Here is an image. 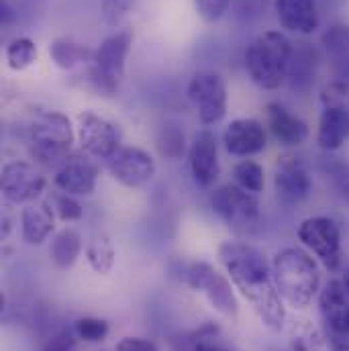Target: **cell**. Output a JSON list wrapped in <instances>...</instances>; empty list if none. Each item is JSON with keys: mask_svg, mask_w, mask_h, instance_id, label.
<instances>
[{"mask_svg": "<svg viewBox=\"0 0 349 351\" xmlns=\"http://www.w3.org/2000/svg\"><path fill=\"white\" fill-rule=\"evenodd\" d=\"M219 260L263 325L272 331H280L286 321V308L278 294L272 265L262 252L245 241H225L219 247Z\"/></svg>", "mask_w": 349, "mask_h": 351, "instance_id": "cell-1", "label": "cell"}, {"mask_svg": "<svg viewBox=\"0 0 349 351\" xmlns=\"http://www.w3.org/2000/svg\"><path fill=\"white\" fill-rule=\"evenodd\" d=\"M272 274L278 294L292 308L309 306L319 292V265L302 250L286 247L278 252L272 263Z\"/></svg>", "mask_w": 349, "mask_h": 351, "instance_id": "cell-2", "label": "cell"}, {"mask_svg": "<svg viewBox=\"0 0 349 351\" xmlns=\"http://www.w3.org/2000/svg\"><path fill=\"white\" fill-rule=\"evenodd\" d=\"M292 43L280 31H265L245 49V68L254 84L276 90L286 80L292 62Z\"/></svg>", "mask_w": 349, "mask_h": 351, "instance_id": "cell-3", "label": "cell"}, {"mask_svg": "<svg viewBox=\"0 0 349 351\" xmlns=\"http://www.w3.org/2000/svg\"><path fill=\"white\" fill-rule=\"evenodd\" d=\"M29 154L35 162L51 166L68 160V149L74 141V129L66 114L56 110L37 112L31 123Z\"/></svg>", "mask_w": 349, "mask_h": 351, "instance_id": "cell-4", "label": "cell"}, {"mask_svg": "<svg viewBox=\"0 0 349 351\" xmlns=\"http://www.w3.org/2000/svg\"><path fill=\"white\" fill-rule=\"evenodd\" d=\"M210 208L235 231H250L260 221L258 196L237 184H225L210 196Z\"/></svg>", "mask_w": 349, "mask_h": 351, "instance_id": "cell-5", "label": "cell"}, {"mask_svg": "<svg viewBox=\"0 0 349 351\" xmlns=\"http://www.w3.org/2000/svg\"><path fill=\"white\" fill-rule=\"evenodd\" d=\"M186 282H188V286L192 290L204 294V298L210 302V306L217 313H221L223 317H229V319H235L237 317L239 304H237V296L233 292V286L210 263H190V267L186 271Z\"/></svg>", "mask_w": 349, "mask_h": 351, "instance_id": "cell-6", "label": "cell"}, {"mask_svg": "<svg viewBox=\"0 0 349 351\" xmlns=\"http://www.w3.org/2000/svg\"><path fill=\"white\" fill-rule=\"evenodd\" d=\"M298 239L309 247L329 271H335L341 263V231L329 217L304 219L298 227Z\"/></svg>", "mask_w": 349, "mask_h": 351, "instance_id": "cell-7", "label": "cell"}, {"mask_svg": "<svg viewBox=\"0 0 349 351\" xmlns=\"http://www.w3.org/2000/svg\"><path fill=\"white\" fill-rule=\"evenodd\" d=\"M188 98L194 102L202 125H217L227 114V88L215 72L194 74L188 84Z\"/></svg>", "mask_w": 349, "mask_h": 351, "instance_id": "cell-8", "label": "cell"}, {"mask_svg": "<svg viewBox=\"0 0 349 351\" xmlns=\"http://www.w3.org/2000/svg\"><path fill=\"white\" fill-rule=\"evenodd\" d=\"M108 172L127 188H139L154 180L158 172L156 160L141 147H119L106 160Z\"/></svg>", "mask_w": 349, "mask_h": 351, "instance_id": "cell-9", "label": "cell"}, {"mask_svg": "<svg viewBox=\"0 0 349 351\" xmlns=\"http://www.w3.org/2000/svg\"><path fill=\"white\" fill-rule=\"evenodd\" d=\"M0 186L8 202L25 204L41 196L45 190V178L27 162H10L2 168Z\"/></svg>", "mask_w": 349, "mask_h": 351, "instance_id": "cell-10", "label": "cell"}, {"mask_svg": "<svg viewBox=\"0 0 349 351\" xmlns=\"http://www.w3.org/2000/svg\"><path fill=\"white\" fill-rule=\"evenodd\" d=\"M78 141L88 156L98 160H108L121 147L117 127L94 112H82L78 117Z\"/></svg>", "mask_w": 349, "mask_h": 351, "instance_id": "cell-11", "label": "cell"}, {"mask_svg": "<svg viewBox=\"0 0 349 351\" xmlns=\"http://www.w3.org/2000/svg\"><path fill=\"white\" fill-rule=\"evenodd\" d=\"M190 172L200 188H210L221 174L219 147L213 131H198L190 145Z\"/></svg>", "mask_w": 349, "mask_h": 351, "instance_id": "cell-12", "label": "cell"}, {"mask_svg": "<svg viewBox=\"0 0 349 351\" xmlns=\"http://www.w3.org/2000/svg\"><path fill=\"white\" fill-rule=\"evenodd\" d=\"M321 317L327 329L337 337H349V296L344 280H331L319 296Z\"/></svg>", "mask_w": 349, "mask_h": 351, "instance_id": "cell-13", "label": "cell"}, {"mask_svg": "<svg viewBox=\"0 0 349 351\" xmlns=\"http://www.w3.org/2000/svg\"><path fill=\"white\" fill-rule=\"evenodd\" d=\"M225 147L235 158H250L265 149L267 135L260 121L256 119H235L225 129Z\"/></svg>", "mask_w": 349, "mask_h": 351, "instance_id": "cell-14", "label": "cell"}, {"mask_svg": "<svg viewBox=\"0 0 349 351\" xmlns=\"http://www.w3.org/2000/svg\"><path fill=\"white\" fill-rule=\"evenodd\" d=\"M274 186L278 192V198H282L288 204L300 202L311 194L313 182L306 168L294 160V158H282L276 166Z\"/></svg>", "mask_w": 349, "mask_h": 351, "instance_id": "cell-15", "label": "cell"}, {"mask_svg": "<svg viewBox=\"0 0 349 351\" xmlns=\"http://www.w3.org/2000/svg\"><path fill=\"white\" fill-rule=\"evenodd\" d=\"M265 119L274 139L284 147H298L309 137V125L280 102H269L265 106Z\"/></svg>", "mask_w": 349, "mask_h": 351, "instance_id": "cell-16", "label": "cell"}, {"mask_svg": "<svg viewBox=\"0 0 349 351\" xmlns=\"http://www.w3.org/2000/svg\"><path fill=\"white\" fill-rule=\"evenodd\" d=\"M131 41H133V35L129 31H119V33L106 37L94 51L92 66L98 72H102L104 76L119 82L125 74V62H127V53L131 49Z\"/></svg>", "mask_w": 349, "mask_h": 351, "instance_id": "cell-17", "label": "cell"}, {"mask_svg": "<svg viewBox=\"0 0 349 351\" xmlns=\"http://www.w3.org/2000/svg\"><path fill=\"white\" fill-rule=\"evenodd\" d=\"M96 166L80 156L68 158L62 168L56 172L53 184L58 190L72 194V196H88L94 192L96 186Z\"/></svg>", "mask_w": 349, "mask_h": 351, "instance_id": "cell-18", "label": "cell"}, {"mask_svg": "<svg viewBox=\"0 0 349 351\" xmlns=\"http://www.w3.org/2000/svg\"><path fill=\"white\" fill-rule=\"evenodd\" d=\"M276 16L284 29L298 35H311L319 29L317 0H276Z\"/></svg>", "mask_w": 349, "mask_h": 351, "instance_id": "cell-19", "label": "cell"}, {"mask_svg": "<svg viewBox=\"0 0 349 351\" xmlns=\"http://www.w3.org/2000/svg\"><path fill=\"white\" fill-rule=\"evenodd\" d=\"M56 229V213L49 204H29L21 213V235L29 245H41Z\"/></svg>", "mask_w": 349, "mask_h": 351, "instance_id": "cell-20", "label": "cell"}, {"mask_svg": "<svg viewBox=\"0 0 349 351\" xmlns=\"http://www.w3.org/2000/svg\"><path fill=\"white\" fill-rule=\"evenodd\" d=\"M49 56L62 70H74L76 66H82L94 60V51L68 37H58L49 43Z\"/></svg>", "mask_w": 349, "mask_h": 351, "instance_id": "cell-21", "label": "cell"}, {"mask_svg": "<svg viewBox=\"0 0 349 351\" xmlns=\"http://www.w3.org/2000/svg\"><path fill=\"white\" fill-rule=\"evenodd\" d=\"M82 254V237L74 229H62L53 235L49 245V258L60 269L72 267Z\"/></svg>", "mask_w": 349, "mask_h": 351, "instance_id": "cell-22", "label": "cell"}, {"mask_svg": "<svg viewBox=\"0 0 349 351\" xmlns=\"http://www.w3.org/2000/svg\"><path fill=\"white\" fill-rule=\"evenodd\" d=\"M86 260L96 274H108L112 269L117 252L106 235H100L94 241H90V245L86 247Z\"/></svg>", "mask_w": 349, "mask_h": 351, "instance_id": "cell-23", "label": "cell"}, {"mask_svg": "<svg viewBox=\"0 0 349 351\" xmlns=\"http://www.w3.org/2000/svg\"><path fill=\"white\" fill-rule=\"evenodd\" d=\"M37 60V45L29 37H16L6 47V64L10 70L21 72Z\"/></svg>", "mask_w": 349, "mask_h": 351, "instance_id": "cell-24", "label": "cell"}, {"mask_svg": "<svg viewBox=\"0 0 349 351\" xmlns=\"http://www.w3.org/2000/svg\"><path fill=\"white\" fill-rule=\"evenodd\" d=\"M233 176H235V184L258 194L262 192L263 186H265V178H263V168L260 164L252 162V160H245V162H239L235 168H233Z\"/></svg>", "mask_w": 349, "mask_h": 351, "instance_id": "cell-25", "label": "cell"}, {"mask_svg": "<svg viewBox=\"0 0 349 351\" xmlns=\"http://www.w3.org/2000/svg\"><path fill=\"white\" fill-rule=\"evenodd\" d=\"M323 45L327 53L333 58L335 64L344 62L349 58V27L346 25H335L323 35Z\"/></svg>", "mask_w": 349, "mask_h": 351, "instance_id": "cell-26", "label": "cell"}, {"mask_svg": "<svg viewBox=\"0 0 349 351\" xmlns=\"http://www.w3.org/2000/svg\"><path fill=\"white\" fill-rule=\"evenodd\" d=\"M49 206L51 210L56 213V217L64 223H72V221H78L82 219L84 215V208L80 206V202L76 200V196L72 194H66V192H56L51 198H49Z\"/></svg>", "mask_w": 349, "mask_h": 351, "instance_id": "cell-27", "label": "cell"}, {"mask_svg": "<svg viewBox=\"0 0 349 351\" xmlns=\"http://www.w3.org/2000/svg\"><path fill=\"white\" fill-rule=\"evenodd\" d=\"M74 333L84 339L88 343H98L108 335V323L102 319H94V317H84L80 321H76Z\"/></svg>", "mask_w": 349, "mask_h": 351, "instance_id": "cell-28", "label": "cell"}, {"mask_svg": "<svg viewBox=\"0 0 349 351\" xmlns=\"http://www.w3.org/2000/svg\"><path fill=\"white\" fill-rule=\"evenodd\" d=\"M160 149L164 156H168L172 160H178L184 154V133L176 125L164 127L162 137H160Z\"/></svg>", "mask_w": 349, "mask_h": 351, "instance_id": "cell-29", "label": "cell"}, {"mask_svg": "<svg viewBox=\"0 0 349 351\" xmlns=\"http://www.w3.org/2000/svg\"><path fill=\"white\" fill-rule=\"evenodd\" d=\"M231 6V0H194V8L206 23L221 21Z\"/></svg>", "mask_w": 349, "mask_h": 351, "instance_id": "cell-30", "label": "cell"}, {"mask_svg": "<svg viewBox=\"0 0 349 351\" xmlns=\"http://www.w3.org/2000/svg\"><path fill=\"white\" fill-rule=\"evenodd\" d=\"M131 8H133V0H102V4H100L104 23L112 25V27L119 25L129 14Z\"/></svg>", "mask_w": 349, "mask_h": 351, "instance_id": "cell-31", "label": "cell"}, {"mask_svg": "<svg viewBox=\"0 0 349 351\" xmlns=\"http://www.w3.org/2000/svg\"><path fill=\"white\" fill-rule=\"evenodd\" d=\"M115 351H160L156 348V343L147 341V339H141V337H123L119 343H117V350Z\"/></svg>", "mask_w": 349, "mask_h": 351, "instance_id": "cell-32", "label": "cell"}, {"mask_svg": "<svg viewBox=\"0 0 349 351\" xmlns=\"http://www.w3.org/2000/svg\"><path fill=\"white\" fill-rule=\"evenodd\" d=\"M292 351H319L317 350V337L311 329H306V333H296V337H292Z\"/></svg>", "mask_w": 349, "mask_h": 351, "instance_id": "cell-33", "label": "cell"}, {"mask_svg": "<svg viewBox=\"0 0 349 351\" xmlns=\"http://www.w3.org/2000/svg\"><path fill=\"white\" fill-rule=\"evenodd\" d=\"M72 346H74V341H72V333L68 331V333H60V335H56V337L49 341V346L45 348V351H70Z\"/></svg>", "mask_w": 349, "mask_h": 351, "instance_id": "cell-34", "label": "cell"}, {"mask_svg": "<svg viewBox=\"0 0 349 351\" xmlns=\"http://www.w3.org/2000/svg\"><path fill=\"white\" fill-rule=\"evenodd\" d=\"M192 351H227L223 346H219L217 341H213V337H200Z\"/></svg>", "mask_w": 349, "mask_h": 351, "instance_id": "cell-35", "label": "cell"}, {"mask_svg": "<svg viewBox=\"0 0 349 351\" xmlns=\"http://www.w3.org/2000/svg\"><path fill=\"white\" fill-rule=\"evenodd\" d=\"M12 21V10L8 6L6 0H2V23H10Z\"/></svg>", "mask_w": 349, "mask_h": 351, "instance_id": "cell-36", "label": "cell"}, {"mask_svg": "<svg viewBox=\"0 0 349 351\" xmlns=\"http://www.w3.org/2000/svg\"><path fill=\"white\" fill-rule=\"evenodd\" d=\"M331 351H349V341H337Z\"/></svg>", "mask_w": 349, "mask_h": 351, "instance_id": "cell-37", "label": "cell"}, {"mask_svg": "<svg viewBox=\"0 0 349 351\" xmlns=\"http://www.w3.org/2000/svg\"><path fill=\"white\" fill-rule=\"evenodd\" d=\"M341 280H344V284H346V290H348V296H349V267H348V271L344 274V278H341Z\"/></svg>", "mask_w": 349, "mask_h": 351, "instance_id": "cell-38", "label": "cell"}]
</instances>
